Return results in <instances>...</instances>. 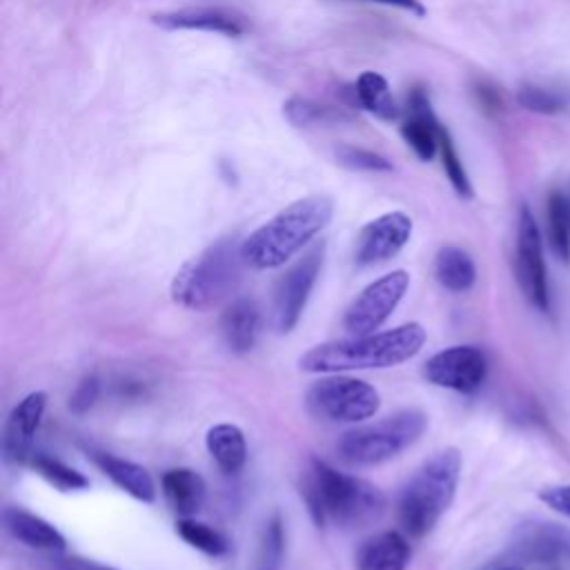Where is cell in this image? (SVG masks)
<instances>
[{"label": "cell", "mask_w": 570, "mask_h": 570, "mask_svg": "<svg viewBox=\"0 0 570 570\" xmlns=\"http://www.w3.org/2000/svg\"><path fill=\"white\" fill-rule=\"evenodd\" d=\"M421 323H403L392 330L370 332L314 345L298 358V367L312 374H341L354 370L394 367L421 352L425 345Z\"/></svg>", "instance_id": "6da1fadb"}, {"label": "cell", "mask_w": 570, "mask_h": 570, "mask_svg": "<svg viewBox=\"0 0 570 570\" xmlns=\"http://www.w3.org/2000/svg\"><path fill=\"white\" fill-rule=\"evenodd\" d=\"M301 497L316 525L363 528L385 510V494L374 483L338 472L321 459H309L301 474Z\"/></svg>", "instance_id": "7a4b0ae2"}, {"label": "cell", "mask_w": 570, "mask_h": 570, "mask_svg": "<svg viewBox=\"0 0 570 570\" xmlns=\"http://www.w3.org/2000/svg\"><path fill=\"white\" fill-rule=\"evenodd\" d=\"M334 203L327 196L314 194L289 203L240 243L245 265L254 269L285 265L330 225Z\"/></svg>", "instance_id": "3957f363"}, {"label": "cell", "mask_w": 570, "mask_h": 570, "mask_svg": "<svg viewBox=\"0 0 570 570\" xmlns=\"http://www.w3.org/2000/svg\"><path fill=\"white\" fill-rule=\"evenodd\" d=\"M461 476V454L456 448L434 452L403 485L399 497V523L410 537H425L450 508Z\"/></svg>", "instance_id": "277c9868"}, {"label": "cell", "mask_w": 570, "mask_h": 570, "mask_svg": "<svg viewBox=\"0 0 570 570\" xmlns=\"http://www.w3.org/2000/svg\"><path fill=\"white\" fill-rule=\"evenodd\" d=\"M240 243L220 238L189 258L171 281V298L191 312H207L220 305L234 292L245 263Z\"/></svg>", "instance_id": "5b68a950"}, {"label": "cell", "mask_w": 570, "mask_h": 570, "mask_svg": "<svg viewBox=\"0 0 570 570\" xmlns=\"http://www.w3.org/2000/svg\"><path fill=\"white\" fill-rule=\"evenodd\" d=\"M428 416L421 410H401L363 428L347 430L338 443V456L350 465H379L399 456L421 439Z\"/></svg>", "instance_id": "8992f818"}, {"label": "cell", "mask_w": 570, "mask_h": 570, "mask_svg": "<svg viewBox=\"0 0 570 570\" xmlns=\"http://www.w3.org/2000/svg\"><path fill=\"white\" fill-rule=\"evenodd\" d=\"M307 407L332 423H361L379 412L381 396L376 387L363 379L332 374L312 383L307 390Z\"/></svg>", "instance_id": "52a82bcc"}, {"label": "cell", "mask_w": 570, "mask_h": 570, "mask_svg": "<svg viewBox=\"0 0 570 570\" xmlns=\"http://www.w3.org/2000/svg\"><path fill=\"white\" fill-rule=\"evenodd\" d=\"M410 287L405 269H392L361 289L343 314V327L352 336L376 332L399 307Z\"/></svg>", "instance_id": "ba28073f"}, {"label": "cell", "mask_w": 570, "mask_h": 570, "mask_svg": "<svg viewBox=\"0 0 570 570\" xmlns=\"http://www.w3.org/2000/svg\"><path fill=\"white\" fill-rule=\"evenodd\" d=\"M325 256V245H314L305 252L289 269H285L274 285V325L281 334H287L296 327L303 316V309L309 301V294L316 285L321 265Z\"/></svg>", "instance_id": "9c48e42d"}, {"label": "cell", "mask_w": 570, "mask_h": 570, "mask_svg": "<svg viewBox=\"0 0 570 570\" xmlns=\"http://www.w3.org/2000/svg\"><path fill=\"white\" fill-rule=\"evenodd\" d=\"M514 272L523 296L539 312L550 309V287L543 261V243L539 225L528 205L519 212L517 223V247H514Z\"/></svg>", "instance_id": "30bf717a"}, {"label": "cell", "mask_w": 570, "mask_h": 570, "mask_svg": "<svg viewBox=\"0 0 570 570\" xmlns=\"http://www.w3.org/2000/svg\"><path fill=\"white\" fill-rule=\"evenodd\" d=\"M423 376L436 387L472 394L488 376V358L474 345H452L423 363Z\"/></svg>", "instance_id": "8fae6325"}, {"label": "cell", "mask_w": 570, "mask_h": 570, "mask_svg": "<svg viewBox=\"0 0 570 570\" xmlns=\"http://www.w3.org/2000/svg\"><path fill=\"white\" fill-rule=\"evenodd\" d=\"M510 552L521 561L570 568V528L541 519L523 521L510 537Z\"/></svg>", "instance_id": "7c38bea8"}, {"label": "cell", "mask_w": 570, "mask_h": 570, "mask_svg": "<svg viewBox=\"0 0 570 570\" xmlns=\"http://www.w3.org/2000/svg\"><path fill=\"white\" fill-rule=\"evenodd\" d=\"M412 236V218L403 212H387L361 227L356 236L354 258L370 267L396 256Z\"/></svg>", "instance_id": "4fadbf2b"}, {"label": "cell", "mask_w": 570, "mask_h": 570, "mask_svg": "<svg viewBox=\"0 0 570 570\" xmlns=\"http://www.w3.org/2000/svg\"><path fill=\"white\" fill-rule=\"evenodd\" d=\"M47 410V394L42 390L22 396L7 416L2 432V454L7 463H24L31 456V448Z\"/></svg>", "instance_id": "5bb4252c"}, {"label": "cell", "mask_w": 570, "mask_h": 570, "mask_svg": "<svg viewBox=\"0 0 570 570\" xmlns=\"http://www.w3.org/2000/svg\"><path fill=\"white\" fill-rule=\"evenodd\" d=\"M151 22L163 29H189V31H216L229 38H238L245 33L243 20L220 7H183L174 11L154 13Z\"/></svg>", "instance_id": "9a60e30c"}, {"label": "cell", "mask_w": 570, "mask_h": 570, "mask_svg": "<svg viewBox=\"0 0 570 570\" xmlns=\"http://www.w3.org/2000/svg\"><path fill=\"white\" fill-rule=\"evenodd\" d=\"M220 334L234 354L254 350L261 334V309L252 298H234L220 314Z\"/></svg>", "instance_id": "2e32d148"}, {"label": "cell", "mask_w": 570, "mask_h": 570, "mask_svg": "<svg viewBox=\"0 0 570 570\" xmlns=\"http://www.w3.org/2000/svg\"><path fill=\"white\" fill-rule=\"evenodd\" d=\"M2 523L7 532L36 550H65V537L56 525H51L47 519L20 508V505H7L2 510Z\"/></svg>", "instance_id": "e0dca14e"}, {"label": "cell", "mask_w": 570, "mask_h": 570, "mask_svg": "<svg viewBox=\"0 0 570 570\" xmlns=\"http://www.w3.org/2000/svg\"><path fill=\"white\" fill-rule=\"evenodd\" d=\"M91 461L100 468L102 474H107L122 492H127L136 501L151 503L156 499L154 479L142 465L109 452H98V450L91 452Z\"/></svg>", "instance_id": "ac0fdd59"}, {"label": "cell", "mask_w": 570, "mask_h": 570, "mask_svg": "<svg viewBox=\"0 0 570 570\" xmlns=\"http://www.w3.org/2000/svg\"><path fill=\"white\" fill-rule=\"evenodd\" d=\"M410 561V543L396 530H385L370 537L358 554L356 570H405Z\"/></svg>", "instance_id": "d6986e66"}, {"label": "cell", "mask_w": 570, "mask_h": 570, "mask_svg": "<svg viewBox=\"0 0 570 570\" xmlns=\"http://www.w3.org/2000/svg\"><path fill=\"white\" fill-rule=\"evenodd\" d=\"M163 494L178 517H194L205 503V481L191 468H171L163 474Z\"/></svg>", "instance_id": "ffe728a7"}, {"label": "cell", "mask_w": 570, "mask_h": 570, "mask_svg": "<svg viewBox=\"0 0 570 570\" xmlns=\"http://www.w3.org/2000/svg\"><path fill=\"white\" fill-rule=\"evenodd\" d=\"M205 445L223 472L236 474L243 470L247 461V441L240 428L232 423H216L207 430Z\"/></svg>", "instance_id": "44dd1931"}, {"label": "cell", "mask_w": 570, "mask_h": 570, "mask_svg": "<svg viewBox=\"0 0 570 570\" xmlns=\"http://www.w3.org/2000/svg\"><path fill=\"white\" fill-rule=\"evenodd\" d=\"M434 276L441 283V287L461 294L474 285L476 265L465 249L456 245H445L434 256Z\"/></svg>", "instance_id": "7402d4cb"}, {"label": "cell", "mask_w": 570, "mask_h": 570, "mask_svg": "<svg viewBox=\"0 0 570 570\" xmlns=\"http://www.w3.org/2000/svg\"><path fill=\"white\" fill-rule=\"evenodd\" d=\"M354 94H356V102L363 109L372 111L374 116H379L383 120H394L399 116V105L390 91L387 80L381 73L363 71L356 78Z\"/></svg>", "instance_id": "603a6c76"}, {"label": "cell", "mask_w": 570, "mask_h": 570, "mask_svg": "<svg viewBox=\"0 0 570 570\" xmlns=\"http://www.w3.org/2000/svg\"><path fill=\"white\" fill-rule=\"evenodd\" d=\"M548 240L559 261H570V203L563 191H550L546 203Z\"/></svg>", "instance_id": "cb8c5ba5"}, {"label": "cell", "mask_w": 570, "mask_h": 570, "mask_svg": "<svg viewBox=\"0 0 570 570\" xmlns=\"http://www.w3.org/2000/svg\"><path fill=\"white\" fill-rule=\"evenodd\" d=\"M283 116L294 125V127H309V125H330V122H341V120H352L350 114H345L338 107L330 105H318L309 98L292 96L283 105Z\"/></svg>", "instance_id": "d4e9b609"}, {"label": "cell", "mask_w": 570, "mask_h": 570, "mask_svg": "<svg viewBox=\"0 0 570 570\" xmlns=\"http://www.w3.org/2000/svg\"><path fill=\"white\" fill-rule=\"evenodd\" d=\"M176 534L191 548H196L198 552L207 554V557H223L229 552V541L223 532L209 528L207 523H200L191 517H180L176 521Z\"/></svg>", "instance_id": "484cf974"}, {"label": "cell", "mask_w": 570, "mask_h": 570, "mask_svg": "<svg viewBox=\"0 0 570 570\" xmlns=\"http://www.w3.org/2000/svg\"><path fill=\"white\" fill-rule=\"evenodd\" d=\"M31 465L47 483H51L53 488H58L62 492H78V490L89 488V479L80 470H76L49 454H33Z\"/></svg>", "instance_id": "4316f807"}, {"label": "cell", "mask_w": 570, "mask_h": 570, "mask_svg": "<svg viewBox=\"0 0 570 570\" xmlns=\"http://www.w3.org/2000/svg\"><path fill=\"white\" fill-rule=\"evenodd\" d=\"M517 102H519V107H523L528 111L550 116V114H559V111L568 109L570 94L559 87L525 82L517 89Z\"/></svg>", "instance_id": "83f0119b"}, {"label": "cell", "mask_w": 570, "mask_h": 570, "mask_svg": "<svg viewBox=\"0 0 570 570\" xmlns=\"http://www.w3.org/2000/svg\"><path fill=\"white\" fill-rule=\"evenodd\" d=\"M285 552V530L281 514H274L267 519L261 539H258V552L254 570H278Z\"/></svg>", "instance_id": "f1b7e54d"}, {"label": "cell", "mask_w": 570, "mask_h": 570, "mask_svg": "<svg viewBox=\"0 0 570 570\" xmlns=\"http://www.w3.org/2000/svg\"><path fill=\"white\" fill-rule=\"evenodd\" d=\"M439 151H441V163H443V169H445V176L450 180V185L454 187V191L463 198H470L472 196V185H470V178L465 174V167L456 154V147L448 134V129L441 125V131H439Z\"/></svg>", "instance_id": "f546056e"}, {"label": "cell", "mask_w": 570, "mask_h": 570, "mask_svg": "<svg viewBox=\"0 0 570 570\" xmlns=\"http://www.w3.org/2000/svg\"><path fill=\"white\" fill-rule=\"evenodd\" d=\"M336 163L347 167V169H354V171H392V163L372 151V149H363V147H352V145H341L336 151Z\"/></svg>", "instance_id": "4dcf8cb0"}, {"label": "cell", "mask_w": 570, "mask_h": 570, "mask_svg": "<svg viewBox=\"0 0 570 570\" xmlns=\"http://www.w3.org/2000/svg\"><path fill=\"white\" fill-rule=\"evenodd\" d=\"M100 394V381L96 374H87L73 390L71 399H69V410L73 414H85L98 399Z\"/></svg>", "instance_id": "1f68e13d"}, {"label": "cell", "mask_w": 570, "mask_h": 570, "mask_svg": "<svg viewBox=\"0 0 570 570\" xmlns=\"http://www.w3.org/2000/svg\"><path fill=\"white\" fill-rule=\"evenodd\" d=\"M539 501L546 503L550 510L570 519V483L541 488L539 490Z\"/></svg>", "instance_id": "d6a6232c"}, {"label": "cell", "mask_w": 570, "mask_h": 570, "mask_svg": "<svg viewBox=\"0 0 570 570\" xmlns=\"http://www.w3.org/2000/svg\"><path fill=\"white\" fill-rule=\"evenodd\" d=\"M49 570H100V566L78 557H53L47 561Z\"/></svg>", "instance_id": "836d02e7"}, {"label": "cell", "mask_w": 570, "mask_h": 570, "mask_svg": "<svg viewBox=\"0 0 570 570\" xmlns=\"http://www.w3.org/2000/svg\"><path fill=\"white\" fill-rule=\"evenodd\" d=\"M358 2H374V4H385V7H399L403 11H410L414 16H425V7L421 0H358Z\"/></svg>", "instance_id": "e575fe53"}, {"label": "cell", "mask_w": 570, "mask_h": 570, "mask_svg": "<svg viewBox=\"0 0 570 570\" xmlns=\"http://www.w3.org/2000/svg\"><path fill=\"white\" fill-rule=\"evenodd\" d=\"M476 96H479L483 109H488V111L501 109V98H499V94H497L494 87H490V85H479V87H476Z\"/></svg>", "instance_id": "d590c367"}, {"label": "cell", "mask_w": 570, "mask_h": 570, "mask_svg": "<svg viewBox=\"0 0 570 570\" xmlns=\"http://www.w3.org/2000/svg\"><path fill=\"white\" fill-rule=\"evenodd\" d=\"M499 570H523V568H519V566H505V568H499Z\"/></svg>", "instance_id": "8d00e7d4"}, {"label": "cell", "mask_w": 570, "mask_h": 570, "mask_svg": "<svg viewBox=\"0 0 570 570\" xmlns=\"http://www.w3.org/2000/svg\"><path fill=\"white\" fill-rule=\"evenodd\" d=\"M100 570H116V568H105V566H100Z\"/></svg>", "instance_id": "74e56055"}]
</instances>
